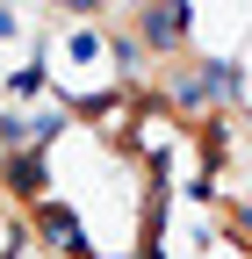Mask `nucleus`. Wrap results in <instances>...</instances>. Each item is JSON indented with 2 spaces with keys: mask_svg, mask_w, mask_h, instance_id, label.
<instances>
[{
  "mask_svg": "<svg viewBox=\"0 0 252 259\" xmlns=\"http://www.w3.org/2000/svg\"><path fill=\"white\" fill-rule=\"evenodd\" d=\"M137 36H144V51H180L187 44V8L180 0H144L137 8Z\"/></svg>",
  "mask_w": 252,
  "mask_h": 259,
  "instance_id": "obj_1",
  "label": "nucleus"
},
{
  "mask_svg": "<svg viewBox=\"0 0 252 259\" xmlns=\"http://www.w3.org/2000/svg\"><path fill=\"white\" fill-rule=\"evenodd\" d=\"M36 238L58 252V259H87V231L72 209H36Z\"/></svg>",
  "mask_w": 252,
  "mask_h": 259,
  "instance_id": "obj_2",
  "label": "nucleus"
},
{
  "mask_svg": "<svg viewBox=\"0 0 252 259\" xmlns=\"http://www.w3.org/2000/svg\"><path fill=\"white\" fill-rule=\"evenodd\" d=\"M58 8H65V15H101L108 0H58Z\"/></svg>",
  "mask_w": 252,
  "mask_h": 259,
  "instance_id": "obj_3",
  "label": "nucleus"
}]
</instances>
